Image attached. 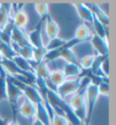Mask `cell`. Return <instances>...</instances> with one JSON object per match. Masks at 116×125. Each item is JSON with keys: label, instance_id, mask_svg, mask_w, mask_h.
<instances>
[{"label": "cell", "instance_id": "cell-19", "mask_svg": "<svg viewBox=\"0 0 116 125\" xmlns=\"http://www.w3.org/2000/svg\"><path fill=\"white\" fill-rule=\"evenodd\" d=\"M90 8H91V7H90ZM91 10H92V12H93V14H94V16H95L103 25H105V26H107V25H109V17L107 16L106 14L102 10V8H101L98 5L94 4V5L92 6Z\"/></svg>", "mask_w": 116, "mask_h": 125}, {"label": "cell", "instance_id": "cell-26", "mask_svg": "<svg viewBox=\"0 0 116 125\" xmlns=\"http://www.w3.org/2000/svg\"><path fill=\"white\" fill-rule=\"evenodd\" d=\"M94 58H95V55H93V54L85 55L79 61L78 65H80V68H82L83 70H89L94 64Z\"/></svg>", "mask_w": 116, "mask_h": 125}, {"label": "cell", "instance_id": "cell-6", "mask_svg": "<svg viewBox=\"0 0 116 125\" xmlns=\"http://www.w3.org/2000/svg\"><path fill=\"white\" fill-rule=\"evenodd\" d=\"M11 44H16L17 47L30 45L26 34L23 32V30L16 28L15 26L11 32Z\"/></svg>", "mask_w": 116, "mask_h": 125}, {"label": "cell", "instance_id": "cell-21", "mask_svg": "<svg viewBox=\"0 0 116 125\" xmlns=\"http://www.w3.org/2000/svg\"><path fill=\"white\" fill-rule=\"evenodd\" d=\"M93 15H94V14H93ZM92 24L94 25V31H95V34H94L98 35V36L101 38L106 39V37H107L106 26L103 25L94 16V17H93V22H92Z\"/></svg>", "mask_w": 116, "mask_h": 125}, {"label": "cell", "instance_id": "cell-36", "mask_svg": "<svg viewBox=\"0 0 116 125\" xmlns=\"http://www.w3.org/2000/svg\"><path fill=\"white\" fill-rule=\"evenodd\" d=\"M1 59H2V57H1V55H0V60H1Z\"/></svg>", "mask_w": 116, "mask_h": 125}, {"label": "cell", "instance_id": "cell-32", "mask_svg": "<svg viewBox=\"0 0 116 125\" xmlns=\"http://www.w3.org/2000/svg\"><path fill=\"white\" fill-rule=\"evenodd\" d=\"M7 125H20V124H19V122H17L16 119H13L11 122H8V124Z\"/></svg>", "mask_w": 116, "mask_h": 125}, {"label": "cell", "instance_id": "cell-22", "mask_svg": "<svg viewBox=\"0 0 116 125\" xmlns=\"http://www.w3.org/2000/svg\"><path fill=\"white\" fill-rule=\"evenodd\" d=\"M60 58H62V59H63L64 61H66L68 63H75V64H78L75 53H74V52L72 49L61 48Z\"/></svg>", "mask_w": 116, "mask_h": 125}, {"label": "cell", "instance_id": "cell-18", "mask_svg": "<svg viewBox=\"0 0 116 125\" xmlns=\"http://www.w3.org/2000/svg\"><path fill=\"white\" fill-rule=\"evenodd\" d=\"M51 73V71L48 65H47L46 62L43 61L40 62L38 65L35 66V74L36 77L43 79V80H46L49 78V75Z\"/></svg>", "mask_w": 116, "mask_h": 125}, {"label": "cell", "instance_id": "cell-20", "mask_svg": "<svg viewBox=\"0 0 116 125\" xmlns=\"http://www.w3.org/2000/svg\"><path fill=\"white\" fill-rule=\"evenodd\" d=\"M16 52L13 48L12 44H4L0 41V55L2 58L5 59H13L16 56Z\"/></svg>", "mask_w": 116, "mask_h": 125}, {"label": "cell", "instance_id": "cell-5", "mask_svg": "<svg viewBox=\"0 0 116 125\" xmlns=\"http://www.w3.org/2000/svg\"><path fill=\"white\" fill-rule=\"evenodd\" d=\"M42 23H43V21H40L38 25L33 31H31L29 34H26L29 44H30V45L33 48H41V47L44 46V44H43L42 34H41V25H42Z\"/></svg>", "mask_w": 116, "mask_h": 125}, {"label": "cell", "instance_id": "cell-35", "mask_svg": "<svg viewBox=\"0 0 116 125\" xmlns=\"http://www.w3.org/2000/svg\"><path fill=\"white\" fill-rule=\"evenodd\" d=\"M79 125H87V124H86L85 122H81V123H80Z\"/></svg>", "mask_w": 116, "mask_h": 125}, {"label": "cell", "instance_id": "cell-29", "mask_svg": "<svg viewBox=\"0 0 116 125\" xmlns=\"http://www.w3.org/2000/svg\"><path fill=\"white\" fill-rule=\"evenodd\" d=\"M51 125H70V123L64 116L59 115L54 113L53 118L51 120Z\"/></svg>", "mask_w": 116, "mask_h": 125}, {"label": "cell", "instance_id": "cell-1", "mask_svg": "<svg viewBox=\"0 0 116 125\" xmlns=\"http://www.w3.org/2000/svg\"><path fill=\"white\" fill-rule=\"evenodd\" d=\"M98 97H99V93H98L97 85L93 84V83L88 84L87 87L85 88V103H86V109H87L85 123L87 125L91 121Z\"/></svg>", "mask_w": 116, "mask_h": 125}, {"label": "cell", "instance_id": "cell-28", "mask_svg": "<svg viewBox=\"0 0 116 125\" xmlns=\"http://www.w3.org/2000/svg\"><path fill=\"white\" fill-rule=\"evenodd\" d=\"M0 72V102L7 101L6 95V75Z\"/></svg>", "mask_w": 116, "mask_h": 125}, {"label": "cell", "instance_id": "cell-23", "mask_svg": "<svg viewBox=\"0 0 116 125\" xmlns=\"http://www.w3.org/2000/svg\"><path fill=\"white\" fill-rule=\"evenodd\" d=\"M16 53L20 55L21 57L25 58L29 62L33 61V56H34V48L31 45H26V46L17 47L16 50Z\"/></svg>", "mask_w": 116, "mask_h": 125}, {"label": "cell", "instance_id": "cell-2", "mask_svg": "<svg viewBox=\"0 0 116 125\" xmlns=\"http://www.w3.org/2000/svg\"><path fill=\"white\" fill-rule=\"evenodd\" d=\"M6 95H7V101L9 102L11 108H12L13 119H16V104H17V102H18L19 99L21 97L24 96V93L7 76H6Z\"/></svg>", "mask_w": 116, "mask_h": 125}, {"label": "cell", "instance_id": "cell-25", "mask_svg": "<svg viewBox=\"0 0 116 125\" xmlns=\"http://www.w3.org/2000/svg\"><path fill=\"white\" fill-rule=\"evenodd\" d=\"M35 11L41 17V21L45 20L47 16H49V7L45 3H37L35 5Z\"/></svg>", "mask_w": 116, "mask_h": 125}, {"label": "cell", "instance_id": "cell-14", "mask_svg": "<svg viewBox=\"0 0 116 125\" xmlns=\"http://www.w3.org/2000/svg\"><path fill=\"white\" fill-rule=\"evenodd\" d=\"M68 104L73 110L86 106V103H85V89L84 91L80 92L79 94H75L74 96H73Z\"/></svg>", "mask_w": 116, "mask_h": 125}, {"label": "cell", "instance_id": "cell-34", "mask_svg": "<svg viewBox=\"0 0 116 125\" xmlns=\"http://www.w3.org/2000/svg\"><path fill=\"white\" fill-rule=\"evenodd\" d=\"M32 125H43V124H42L39 121H37V120H35V121L33 122V123H32Z\"/></svg>", "mask_w": 116, "mask_h": 125}, {"label": "cell", "instance_id": "cell-16", "mask_svg": "<svg viewBox=\"0 0 116 125\" xmlns=\"http://www.w3.org/2000/svg\"><path fill=\"white\" fill-rule=\"evenodd\" d=\"M63 74L65 76V78H69V77H74L77 75H81L82 69L80 66L75 63H65L63 66V69L62 70Z\"/></svg>", "mask_w": 116, "mask_h": 125}, {"label": "cell", "instance_id": "cell-27", "mask_svg": "<svg viewBox=\"0 0 116 125\" xmlns=\"http://www.w3.org/2000/svg\"><path fill=\"white\" fill-rule=\"evenodd\" d=\"M45 47H41V48H34V56H33V62H35L36 65H38L40 62L44 61V57L46 53Z\"/></svg>", "mask_w": 116, "mask_h": 125}, {"label": "cell", "instance_id": "cell-15", "mask_svg": "<svg viewBox=\"0 0 116 125\" xmlns=\"http://www.w3.org/2000/svg\"><path fill=\"white\" fill-rule=\"evenodd\" d=\"M12 60L15 62V63H16V65L22 70L23 72L35 73V69L33 68L31 62H29V61H27V60H25V58H23L20 55L16 54Z\"/></svg>", "mask_w": 116, "mask_h": 125}, {"label": "cell", "instance_id": "cell-3", "mask_svg": "<svg viewBox=\"0 0 116 125\" xmlns=\"http://www.w3.org/2000/svg\"><path fill=\"white\" fill-rule=\"evenodd\" d=\"M81 88V79H65L61 85H59L56 89V93L62 99L64 100L66 96L70 94H75L76 92Z\"/></svg>", "mask_w": 116, "mask_h": 125}, {"label": "cell", "instance_id": "cell-9", "mask_svg": "<svg viewBox=\"0 0 116 125\" xmlns=\"http://www.w3.org/2000/svg\"><path fill=\"white\" fill-rule=\"evenodd\" d=\"M74 8H75L76 12L78 14V16H80L84 21H86V22H89V23L93 22L94 15H93V12H92L91 8H90L89 6L83 3L74 4Z\"/></svg>", "mask_w": 116, "mask_h": 125}, {"label": "cell", "instance_id": "cell-17", "mask_svg": "<svg viewBox=\"0 0 116 125\" xmlns=\"http://www.w3.org/2000/svg\"><path fill=\"white\" fill-rule=\"evenodd\" d=\"M74 38H76L80 42H83V41H85L89 38H91V31H90L89 27L84 24L80 25L75 30Z\"/></svg>", "mask_w": 116, "mask_h": 125}, {"label": "cell", "instance_id": "cell-31", "mask_svg": "<svg viewBox=\"0 0 116 125\" xmlns=\"http://www.w3.org/2000/svg\"><path fill=\"white\" fill-rule=\"evenodd\" d=\"M97 89H98V93H99V95L102 94V95H104V96H108L109 95V90H110V86H109V83L105 81H102L97 85Z\"/></svg>", "mask_w": 116, "mask_h": 125}, {"label": "cell", "instance_id": "cell-30", "mask_svg": "<svg viewBox=\"0 0 116 125\" xmlns=\"http://www.w3.org/2000/svg\"><path fill=\"white\" fill-rule=\"evenodd\" d=\"M60 52H61V48L60 49H56V50H51L47 51L44 57V61H51L53 62L54 60L60 58Z\"/></svg>", "mask_w": 116, "mask_h": 125}, {"label": "cell", "instance_id": "cell-7", "mask_svg": "<svg viewBox=\"0 0 116 125\" xmlns=\"http://www.w3.org/2000/svg\"><path fill=\"white\" fill-rule=\"evenodd\" d=\"M19 113L22 116H24L25 118L32 121L33 118L35 117V113H36V105L35 103H33L29 100H27L26 98L25 99L24 103H22V105L19 107L18 109Z\"/></svg>", "mask_w": 116, "mask_h": 125}, {"label": "cell", "instance_id": "cell-10", "mask_svg": "<svg viewBox=\"0 0 116 125\" xmlns=\"http://www.w3.org/2000/svg\"><path fill=\"white\" fill-rule=\"evenodd\" d=\"M35 118L39 121L43 125H51V118L47 110L44 105V103H40L36 104V113Z\"/></svg>", "mask_w": 116, "mask_h": 125}, {"label": "cell", "instance_id": "cell-24", "mask_svg": "<svg viewBox=\"0 0 116 125\" xmlns=\"http://www.w3.org/2000/svg\"><path fill=\"white\" fill-rule=\"evenodd\" d=\"M66 40L60 37H54L53 39H50L48 44L46 45H44L46 51H51V50H56V49H60L63 46V44H65Z\"/></svg>", "mask_w": 116, "mask_h": 125}, {"label": "cell", "instance_id": "cell-33", "mask_svg": "<svg viewBox=\"0 0 116 125\" xmlns=\"http://www.w3.org/2000/svg\"><path fill=\"white\" fill-rule=\"evenodd\" d=\"M8 124V122L6 120H4L0 117V125H7Z\"/></svg>", "mask_w": 116, "mask_h": 125}, {"label": "cell", "instance_id": "cell-8", "mask_svg": "<svg viewBox=\"0 0 116 125\" xmlns=\"http://www.w3.org/2000/svg\"><path fill=\"white\" fill-rule=\"evenodd\" d=\"M28 16L25 10L22 8H19L16 11L15 15L13 16L12 22L14 24V26L18 29H25L28 24Z\"/></svg>", "mask_w": 116, "mask_h": 125}, {"label": "cell", "instance_id": "cell-13", "mask_svg": "<svg viewBox=\"0 0 116 125\" xmlns=\"http://www.w3.org/2000/svg\"><path fill=\"white\" fill-rule=\"evenodd\" d=\"M65 76L63 74V73L62 70L56 69V70H53L52 71L49 75V78L47 79L51 84L53 85V87L57 89V87L63 83V82L65 81Z\"/></svg>", "mask_w": 116, "mask_h": 125}, {"label": "cell", "instance_id": "cell-11", "mask_svg": "<svg viewBox=\"0 0 116 125\" xmlns=\"http://www.w3.org/2000/svg\"><path fill=\"white\" fill-rule=\"evenodd\" d=\"M60 28L58 25L55 23V21H53V19L50 16H47L45 18V32H46V34L49 38V40L54 37H57Z\"/></svg>", "mask_w": 116, "mask_h": 125}, {"label": "cell", "instance_id": "cell-4", "mask_svg": "<svg viewBox=\"0 0 116 125\" xmlns=\"http://www.w3.org/2000/svg\"><path fill=\"white\" fill-rule=\"evenodd\" d=\"M91 44L94 49L98 53L99 55L107 56L109 53V46L107 39L99 37L96 34H93L91 36Z\"/></svg>", "mask_w": 116, "mask_h": 125}, {"label": "cell", "instance_id": "cell-12", "mask_svg": "<svg viewBox=\"0 0 116 125\" xmlns=\"http://www.w3.org/2000/svg\"><path fill=\"white\" fill-rule=\"evenodd\" d=\"M12 8V4H0V30H2L9 22Z\"/></svg>", "mask_w": 116, "mask_h": 125}]
</instances>
